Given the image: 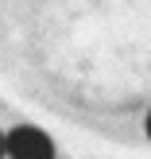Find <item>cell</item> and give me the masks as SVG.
<instances>
[{"label": "cell", "mask_w": 151, "mask_h": 159, "mask_svg": "<svg viewBox=\"0 0 151 159\" xmlns=\"http://www.w3.org/2000/svg\"><path fill=\"white\" fill-rule=\"evenodd\" d=\"M4 152L8 159H54V144L47 132L23 124V128H12L4 136Z\"/></svg>", "instance_id": "cell-1"}, {"label": "cell", "mask_w": 151, "mask_h": 159, "mask_svg": "<svg viewBox=\"0 0 151 159\" xmlns=\"http://www.w3.org/2000/svg\"><path fill=\"white\" fill-rule=\"evenodd\" d=\"M147 140H151V113H147Z\"/></svg>", "instance_id": "cell-2"}, {"label": "cell", "mask_w": 151, "mask_h": 159, "mask_svg": "<svg viewBox=\"0 0 151 159\" xmlns=\"http://www.w3.org/2000/svg\"><path fill=\"white\" fill-rule=\"evenodd\" d=\"M0 159H4V136H0Z\"/></svg>", "instance_id": "cell-3"}]
</instances>
